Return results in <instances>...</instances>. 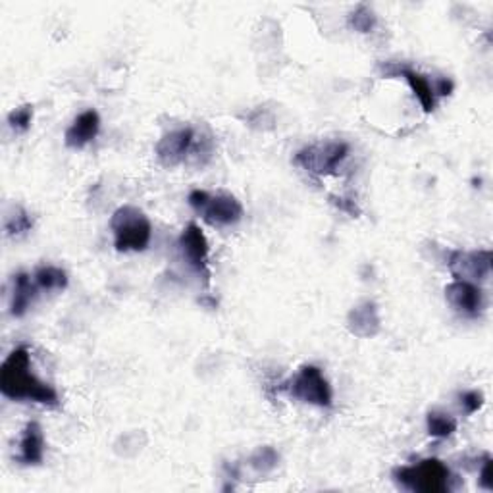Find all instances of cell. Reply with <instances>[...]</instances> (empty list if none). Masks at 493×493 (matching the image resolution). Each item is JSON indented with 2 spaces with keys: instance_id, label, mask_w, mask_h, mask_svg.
<instances>
[{
  "instance_id": "cell-1",
  "label": "cell",
  "mask_w": 493,
  "mask_h": 493,
  "mask_svg": "<svg viewBox=\"0 0 493 493\" xmlns=\"http://www.w3.org/2000/svg\"><path fill=\"white\" fill-rule=\"evenodd\" d=\"M0 391L12 401H32L47 407H58L56 389L39 380L32 370L27 347H16L0 367Z\"/></svg>"
},
{
  "instance_id": "cell-2",
  "label": "cell",
  "mask_w": 493,
  "mask_h": 493,
  "mask_svg": "<svg viewBox=\"0 0 493 493\" xmlns=\"http://www.w3.org/2000/svg\"><path fill=\"white\" fill-rule=\"evenodd\" d=\"M110 228L114 234V246L118 253L144 251L153 237L151 220L135 207H120L112 214Z\"/></svg>"
},
{
  "instance_id": "cell-3",
  "label": "cell",
  "mask_w": 493,
  "mask_h": 493,
  "mask_svg": "<svg viewBox=\"0 0 493 493\" xmlns=\"http://www.w3.org/2000/svg\"><path fill=\"white\" fill-rule=\"evenodd\" d=\"M395 482L418 493H445L451 489V470L440 459H423L416 465L394 470Z\"/></svg>"
},
{
  "instance_id": "cell-4",
  "label": "cell",
  "mask_w": 493,
  "mask_h": 493,
  "mask_svg": "<svg viewBox=\"0 0 493 493\" xmlns=\"http://www.w3.org/2000/svg\"><path fill=\"white\" fill-rule=\"evenodd\" d=\"M187 202H190L193 210L202 214V219L210 226H236L243 220L245 214L241 202L234 195L228 193L210 195L207 191L195 190L187 197Z\"/></svg>"
},
{
  "instance_id": "cell-5",
  "label": "cell",
  "mask_w": 493,
  "mask_h": 493,
  "mask_svg": "<svg viewBox=\"0 0 493 493\" xmlns=\"http://www.w3.org/2000/svg\"><path fill=\"white\" fill-rule=\"evenodd\" d=\"M282 389L301 403L314 405V407L322 409L331 407V387L318 367L304 365L293 378H289L282 386Z\"/></svg>"
},
{
  "instance_id": "cell-6",
  "label": "cell",
  "mask_w": 493,
  "mask_h": 493,
  "mask_svg": "<svg viewBox=\"0 0 493 493\" xmlns=\"http://www.w3.org/2000/svg\"><path fill=\"white\" fill-rule=\"evenodd\" d=\"M347 154H349V144L345 141L316 143L301 149L293 156V164L314 173V176H331L345 161Z\"/></svg>"
},
{
  "instance_id": "cell-7",
  "label": "cell",
  "mask_w": 493,
  "mask_h": 493,
  "mask_svg": "<svg viewBox=\"0 0 493 493\" xmlns=\"http://www.w3.org/2000/svg\"><path fill=\"white\" fill-rule=\"evenodd\" d=\"M447 268L455 280H467L472 284L486 282L491 275V251H449Z\"/></svg>"
},
{
  "instance_id": "cell-8",
  "label": "cell",
  "mask_w": 493,
  "mask_h": 493,
  "mask_svg": "<svg viewBox=\"0 0 493 493\" xmlns=\"http://www.w3.org/2000/svg\"><path fill=\"white\" fill-rule=\"evenodd\" d=\"M193 141H195V132L191 127H180V129H173V132H168L166 135L161 137V141H158L154 147L158 163L166 168L181 164L187 158V154L191 153Z\"/></svg>"
},
{
  "instance_id": "cell-9",
  "label": "cell",
  "mask_w": 493,
  "mask_h": 493,
  "mask_svg": "<svg viewBox=\"0 0 493 493\" xmlns=\"http://www.w3.org/2000/svg\"><path fill=\"white\" fill-rule=\"evenodd\" d=\"M378 70L382 71L384 76L387 78H395V76H401L405 78V81H407L411 85V89L414 93V97L418 98L420 107H423V110L426 114L436 110V105H438V97H436V91H433V85L428 81L426 76L418 74L416 70L405 66V64H378Z\"/></svg>"
},
{
  "instance_id": "cell-10",
  "label": "cell",
  "mask_w": 493,
  "mask_h": 493,
  "mask_svg": "<svg viewBox=\"0 0 493 493\" xmlns=\"http://www.w3.org/2000/svg\"><path fill=\"white\" fill-rule=\"evenodd\" d=\"M180 251L181 256L187 265H190L191 270H195L197 274H202L205 278H209V241L202 234V229L197 224H190L180 236Z\"/></svg>"
},
{
  "instance_id": "cell-11",
  "label": "cell",
  "mask_w": 493,
  "mask_h": 493,
  "mask_svg": "<svg viewBox=\"0 0 493 493\" xmlns=\"http://www.w3.org/2000/svg\"><path fill=\"white\" fill-rule=\"evenodd\" d=\"M445 301L451 307L469 318H476L482 312L484 295L482 289L467 280H455L445 287Z\"/></svg>"
},
{
  "instance_id": "cell-12",
  "label": "cell",
  "mask_w": 493,
  "mask_h": 493,
  "mask_svg": "<svg viewBox=\"0 0 493 493\" xmlns=\"http://www.w3.org/2000/svg\"><path fill=\"white\" fill-rule=\"evenodd\" d=\"M347 328L353 333V336L360 340H368L378 336L382 330V321H380V312L376 302L365 301L357 304V307L351 309V312L347 314Z\"/></svg>"
},
{
  "instance_id": "cell-13",
  "label": "cell",
  "mask_w": 493,
  "mask_h": 493,
  "mask_svg": "<svg viewBox=\"0 0 493 493\" xmlns=\"http://www.w3.org/2000/svg\"><path fill=\"white\" fill-rule=\"evenodd\" d=\"M100 129V116L97 110L89 108L81 112L78 118L71 122V126L66 129L64 134V143L66 147L79 151L83 147H87L97 135Z\"/></svg>"
},
{
  "instance_id": "cell-14",
  "label": "cell",
  "mask_w": 493,
  "mask_h": 493,
  "mask_svg": "<svg viewBox=\"0 0 493 493\" xmlns=\"http://www.w3.org/2000/svg\"><path fill=\"white\" fill-rule=\"evenodd\" d=\"M45 459V436H42V428L39 423H27L20 438V453L16 460L20 465L33 467L41 465Z\"/></svg>"
},
{
  "instance_id": "cell-15",
  "label": "cell",
  "mask_w": 493,
  "mask_h": 493,
  "mask_svg": "<svg viewBox=\"0 0 493 493\" xmlns=\"http://www.w3.org/2000/svg\"><path fill=\"white\" fill-rule=\"evenodd\" d=\"M37 284L32 282V275L20 272L16 278H14V289H12V299H10V314L22 318L32 302L37 297Z\"/></svg>"
},
{
  "instance_id": "cell-16",
  "label": "cell",
  "mask_w": 493,
  "mask_h": 493,
  "mask_svg": "<svg viewBox=\"0 0 493 493\" xmlns=\"http://www.w3.org/2000/svg\"><path fill=\"white\" fill-rule=\"evenodd\" d=\"M33 282L39 289H47V292H62L68 287V274L58 266H41L35 270Z\"/></svg>"
},
{
  "instance_id": "cell-17",
  "label": "cell",
  "mask_w": 493,
  "mask_h": 493,
  "mask_svg": "<svg viewBox=\"0 0 493 493\" xmlns=\"http://www.w3.org/2000/svg\"><path fill=\"white\" fill-rule=\"evenodd\" d=\"M426 430L432 438L445 440L449 436H453L457 432V420L455 416L442 413V411H432L426 416Z\"/></svg>"
},
{
  "instance_id": "cell-18",
  "label": "cell",
  "mask_w": 493,
  "mask_h": 493,
  "mask_svg": "<svg viewBox=\"0 0 493 493\" xmlns=\"http://www.w3.org/2000/svg\"><path fill=\"white\" fill-rule=\"evenodd\" d=\"M33 228V220H32V216H29L22 207H14L8 216H6V220H5V231H6V236L8 237H18V236H23L27 234L29 229Z\"/></svg>"
},
{
  "instance_id": "cell-19",
  "label": "cell",
  "mask_w": 493,
  "mask_h": 493,
  "mask_svg": "<svg viewBox=\"0 0 493 493\" xmlns=\"http://www.w3.org/2000/svg\"><path fill=\"white\" fill-rule=\"evenodd\" d=\"M278 465H280V453L270 445L258 447L256 451H253V455L249 457V467L256 472H263V474L272 472Z\"/></svg>"
},
{
  "instance_id": "cell-20",
  "label": "cell",
  "mask_w": 493,
  "mask_h": 493,
  "mask_svg": "<svg viewBox=\"0 0 493 493\" xmlns=\"http://www.w3.org/2000/svg\"><path fill=\"white\" fill-rule=\"evenodd\" d=\"M347 23H349L351 29L358 33H370L372 29L378 23V16H376L374 10L368 8L367 5H358L347 18Z\"/></svg>"
},
{
  "instance_id": "cell-21",
  "label": "cell",
  "mask_w": 493,
  "mask_h": 493,
  "mask_svg": "<svg viewBox=\"0 0 493 493\" xmlns=\"http://www.w3.org/2000/svg\"><path fill=\"white\" fill-rule=\"evenodd\" d=\"M32 122H33V107H32V105L18 107V108H14V110L8 114V126H10L16 134L27 132L29 126H32Z\"/></svg>"
},
{
  "instance_id": "cell-22",
  "label": "cell",
  "mask_w": 493,
  "mask_h": 493,
  "mask_svg": "<svg viewBox=\"0 0 493 493\" xmlns=\"http://www.w3.org/2000/svg\"><path fill=\"white\" fill-rule=\"evenodd\" d=\"M460 409L465 411V414H474L482 409L484 405V395L480 391H465V394L459 395Z\"/></svg>"
},
{
  "instance_id": "cell-23",
  "label": "cell",
  "mask_w": 493,
  "mask_h": 493,
  "mask_svg": "<svg viewBox=\"0 0 493 493\" xmlns=\"http://www.w3.org/2000/svg\"><path fill=\"white\" fill-rule=\"evenodd\" d=\"M330 202H331L333 207H338L341 212L353 216V219H358V216H360V209H358V205L355 202V199H351V197H336V195H331Z\"/></svg>"
},
{
  "instance_id": "cell-24",
  "label": "cell",
  "mask_w": 493,
  "mask_h": 493,
  "mask_svg": "<svg viewBox=\"0 0 493 493\" xmlns=\"http://www.w3.org/2000/svg\"><path fill=\"white\" fill-rule=\"evenodd\" d=\"M478 484H480L484 489L491 491L493 489V476H491V459L486 457L484 462H482V469H480V480H478Z\"/></svg>"
},
{
  "instance_id": "cell-25",
  "label": "cell",
  "mask_w": 493,
  "mask_h": 493,
  "mask_svg": "<svg viewBox=\"0 0 493 493\" xmlns=\"http://www.w3.org/2000/svg\"><path fill=\"white\" fill-rule=\"evenodd\" d=\"M453 81L447 79V78H442L436 81V87H433V91H436V97H449L453 93Z\"/></svg>"
}]
</instances>
